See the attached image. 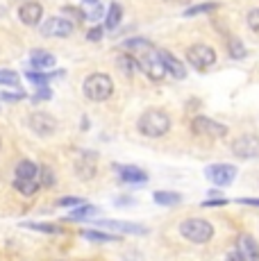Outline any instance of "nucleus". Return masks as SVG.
<instances>
[{"mask_svg":"<svg viewBox=\"0 0 259 261\" xmlns=\"http://www.w3.org/2000/svg\"><path fill=\"white\" fill-rule=\"evenodd\" d=\"M137 129L148 139H159L171 129V116L162 109H146L137 120Z\"/></svg>","mask_w":259,"mask_h":261,"instance_id":"obj_1","label":"nucleus"},{"mask_svg":"<svg viewBox=\"0 0 259 261\" xmlns=\"http://www.w3.org/2000/svg\"><path fill=\"white\" fill-rule=\"evenodd\" d=\"M82 93L91 102H105L114 93V80L107 73H91L82 84Z\"/></svg>","mask_w":259,"mask_h":261,"instance_id":"obj_2","label":"nucleus"},{"mask_svg":"<svg viewBox=\"0 0 259 261\" xmlns=\"http://www.w3.org/2000/svg\"><path fill=\"white\" fill-rule=\"evenodd\" d=\"M180 234L191 243H207L214 239V225L205 218H187L180 223Z\"/></svg>","mask_w":259,"mask_h":261,"instance_id":"obj_3","label":"nucleus"},{"mask_svg":"<svg viewBox=\"0 0 259 261\" xmlns=\"http://www.w3.org/2000/svg\"><path fill=\"white\" fill-rule=\"evenodd\" d=\"M187 62L198 71H205V68L216 64V50L207 43H193L187 48Z\"/></svg>","mask_w":259,"mask_h":261,"instance_id":"obj_4","label":"nucleus"},{"mask_svg":"<svg viewBox=\"0 0 259 261\" xmlns=\"http://www.w3.org/2000/svg\"><path fill=\"white\" fill-rule=\"evenodd\" d=\"M191 132L198 137H207V139H225L227 137V127L223 123L207 116H196L191 120Z\"/></svg>","mask_w":259,"mask_h":261,"instance_id":"obj_5","label":"nucleus"},{"mask_svg":"<svg viewBox=\"0 0 259 261\" xmlns=\"http://www.w3.org/2000/svg\"><path fill=\"white\" fill-rule=\"evenodd\" d=\"M232 154L237 159H259V137L243 134L232 141Z\"/></svg>","mask_w":259,"mask_h":261,"instance_id":"obj_6","label":"nucleus"},{"mask_svg":"<svg viewBox=\"0 0 259 261\" xmlns=\"http://www.w3.org/2000/svg\"><path fill=\"white\" fill-rule=\"evenodd\" d=\"M205 177L216 187H230L237 177V166L232 164H212L205 168Z\"/></svg>","mask_w":259,"mask_h":261,"instance_id":"obj_7","label":"nucleus"},{"mask_svg":"<svg viewBox=\"0 0 259 261\" xmlns=\"http://www.w3.org/2000/svg\"><path fill=\"white\" fill-rule=\"evenodd\" d=\"M28 123H30V129H32L37 137H53L55 132H57V120H55L50 114H46V112H34V114H30V118H28Z\"/></svg>","mask_w":259,"mask_h":261,"instance_id":"obj_8","label":"nucleus"},{"mask_svg":"<svg viewBox=\"0 0 259 261\" xmlns=\"http://www.w3.org/2000/svg\"><path fill=\"white\" fill-rule=\"evenodd\" d=\"M73 30H75L73 21H68V18H62V16H53V18H48V21L41 25V34H43V37H55V39L71 37Z\"/></svg>","mask_w":259,"mask_h":261,"instance_id":"obj_9","label":"nucleus"},{"mask_svg":"<svg viewBox=\"0 0 259 261\" xmlns=\"http://www.w3.org/2000/svg\"><path fill=\"white\" fill-rule=\"evenodd\" d=\"M141 71L148 75L150 80H155V82H159V80L166 75V66H164L162 57H159L157 50H148V53H143L141 57Z\"/></svg>","mask_w":259,"mask_h":261,"instance_id":"obj_10","label":"nucleus"},{"mask_svg":"<svg viewBox=\"0 0 259 261\" xmlns=\"http://www.w3.org/2000/svg\"><path fill=\"white\" fill-rule=\"evenodd\" d=\"M98 227L107 229V232L134 234V237H143V234H148V227H146V225L127 223V220H98Z\"/></svg>","mask_w":259,"mask_h":261,"instance_id":"obj_11","label":"nucleus"},{"mask_svg":"<svg viewBox=\"0 0 259 261\" xmlns=\"http://www.w3.org/2000/svg\"><path fill=\"white\" fill-rule=\"evenodd\" d=\"M41 18H43V7H41V3H37V0H25V3L18 7V21L23 25H28V28L39 25Z\"/></svg>","mask_w":259,"mask_h":261,"instance_id":"obj_12","label":"nucleus"},{"mask_svg":"<svg viewBox=\"0 0 259 261\" xmlns=\"http://www.w3.org/2000/svg\"><path fill=\"white\" fill-rule=\"evenodd\" d=\"M75 175L82 179V182H89V179L96 177V154L93 152L80 154L75 159Z\"/></svg>","mask_w":259,"mask_h":261,"instance_id":"obj_13","label":"nucleus"},{"mask_svg":"<svg viewBox=\"0 0 259 261\" xmlns=\"http://www.w3.org/2000/svg\"><path fill=\"white\" fill-rule=\"evenodd\" d=\"M237 250L246 261H259V243L250 234H239L237 239Z\"/></svg>","mask_w":259,"mask_h":261,"instance_id":"obj_14","label":"nucleus"},{"mask_svg":"<svg viewBox=\"0 0 259 261\" xmlns=\"http://www.w3.org/2000/svg\"><path fill=\"white\" fill-rule=\"evenodd\" d=\"M157 53H159V57H162L164 66H166V73H171L175 80H184V77H187V68H184V64L175 57V55L168 53V50H157Z\"/></svg>","mask_w":259,"mask_h":261,"instance_id":"obj_15","label":"nucleus"},{"mask_svg":"<svg viewBox=\"0 0 259 261\" xmlns=\"http://www.w3.org/2000/svg\"><path fill=\"white\" fill-rule=\"evenodd\" d=\"M30 62H32L34 71H46V68L55 66V55L43 48H34L32 53H30Z\"/></svg>","mask_w":259,"mask_h":261,"instance_id":"obj_16","label":"nucleus"},{"mask_svg":"<svg viewBox=\"0 0 259 261\" xmlns=\"http://www.w3.org/2000/svg\"><path fill=\"white\" fill-rule=\"evenodd\" d=\"M116 170L125 184H146L148 182L146 170H141L137 166H116Z\"/></svg>","mask_w":259,"mask_h":261,"instance_id":"obj_17","label":"nucleus"},{"mask_svg":"<svg viewBox=\"0 0 259 261\" xmlns=\"http://www.w3.org/2000/svg\"><path fill=\"white\" fill-rule=\"evenodd\" d=\"M39 170H41V166H37L34 162H30V159H21V162L16 164V177L39 179Z\"/></svg>","mask_w":259,"mask_h":261,"instance_id":"obj_18","label":"nucleus"},{"mask_svg":"<svg viewBox=\"0 0 259 261\" xmlns=\"http://www.w3.org/2000/svg\"><path fill=\"white\" fill-rule=\"evenodd\" d=\"M152 200L162 207H175V204L182 202V195L175 193V191H155L152 193Z\"/></svg>","mask_w":259,"mask_h":261,"instance_id":"obj_19","label":"nucleus"},{"mask_svg":"<svg viewBox=\"0 0 259 261\" xmlns=\"http://www.w3.org/2000/svg\"><path fill=\"white\" fill-rule=\"evenodd\" d=\"M64 71H57V73H46V71H28L25 77L30 82L34 84V87H48V82H50L53 77H62Z\"/></svg>","mask_w":259,"mask_h":261,"instance_id":"obj_20","label":"nucleus"},{"mask_svg":"<svg viewBox=\"0 0 259 261\" xmlns=\"http://www.w3.org/2000/svg\"><path fill=\"white\" fill-rule=\"evenodd\" d=\"M14 187H16V191H18L21 195H25V198H32V195L39 191V187H41V182H39V179L16 177V179H14Z\"/></svg>","mask_w":259,"mask_h":261,"instance_id":"obj_21","label":"nucleus"},{"mask_svg":"<svg viewBox=\"0 0 259 261\" xmlns=\"http://www.w3.org/2000/svg\"><path fill=\"white\" fill-rule=\"evenodd\" d=\"M121 18H123V7L118 3H112V5H109V9H107L105 28H107V30H116L118 23H121Z\"/></svg>","mask_w":259,"mask_h":261,"instance_id":"obj_22","label":"nucleus"},{"mask_svg":"<svg viewBox=\"0 0 259 261\" xmlns=\"http://www.w3.org/2000/svg\"><path fill=\"white\" fill-rule=\"evenodd\" d=\"M116 66L121 68V73H125V75H134L137 71H141V64H139L132 55H121V57L116 59Z\"/></svg>","mask_w":259,"mask_h":261,"instance_id":"obj_23","label":"nucleus"},{"mask_svg":"<svg viewBox=\"0 0 259 261\" xmlns=\"http://www.w3.org/2000/svg\"><path fill=\"white\" fill-rule=\"evenodd\" d=\"M82 237L87 241H93V243H116L121 241L116 234H107V232H98V229H84Z\"/></svg>","mask_w":259,"mask_h":261,"instance_id":"obj_24","label":"nucleus"},{"mask_svg":"<svg viewBox=\"0 0 259 261\" xmlns=\"http://www.w3.org/2000/svg\"><path fill=\"white\" fill-rule=\"evenodd\" d=\"M100 209L93 207V204H80L77 209H73L71 214L66 216V220H87V218H93Z\"/></svg>","mask_w":259,"mask_h":261,"instance_id":"obj_25","label":"nucleus"},{"mask_svg":"<svg viewBox=\"0 0 259 261\" xmlns=\"http://www.w3.org/2000/svg\"><path fill=\"white\" fill-rule=\"evenodd\" d=\"M216 9H221V3H200V5L189 7L187 12H184V16L191 18V16H200V14H212V12H216Z\"/></svg>","mask_w":259,"mask_h":261,"instance_id":"obj_26","label":"nucleus"},{"mask_svg":"<svg viewBox=\"0 0 259 261\" xmlns=\"http://www.w3.org/2000/svg\"><path fill=\"white\" fill-rule=\"evenodd\" d=\"M123 48L132 50V53H148V50H152V43L148 41V39H143V37H134V39L123 41Z\"/></svg>","mask_w":259,"mask_h":261,"instance_id":"obj_27","label":"nucleus"},{"mask_svg":"<svg viewBox=\"0 0 259 261\" xmlns=\"http://www.w3.org/2000/svg\"><path fill=\"white\" fill-rule=\"evenodd\" d=\"M21 227L25 229H34V232H41V234H59L62 227L53 223H21Z\"/></svg>","mask_w":259,"mask_h":261,"instance_id":"obj_28","label":"nucleus"},{"mask_svg":"<svg viewBox=\"0 0 259 261\" xmlns=\"http://www.w3.org/2000/svg\"><path fill=\"white\" fill-rule=\"evenodd\" d=\"M246 55H248V50H246V46H243V41H241V39H237V37H232L230 39V57L243 59Z\"/></svg>","mask_w":259,"mask_h":261,"instance_id":"obj_29","label":"nucleus"},{"mask_svg":"<svg viewBox=\"0 0 259 261\" xmlns=\"http://www.w3.org/2000/svg\"><path fill=\"white\" fill-rule=\"evenodd\" d=\"M18 82H21L18 73L7 71V68H5V71H0V87H14V89H16Z\"/></svg>","mask_w":259,"mask_h":261,"instance_id":"obj_30","label":"nucleus"},{"mask_svg":"<svg viewBox=\"0 0 259 261\" xmlns=\"http://www.w3.org/2000/svg\"><path fill=\"white\" fill-rule=\"evenodd\" d=\"M39 182H41V187H46V189H50L55 187V170L50 166H41V170H39Z\"/></svg>","mask_w":259,"mask_h":261,"instance_id":"obj_31","label":"nucleus"},{"mask_svg":"<svg viewBox=\"0 0 259 261\" xmlns=\"http://www.w3.org/2000/svg\"><path fill=\"white\" fill-rule=\"evenodd\" d=\"M246 23H248V28H250L252 32H259V7H255V9H250V12H248Z\"/></svg>","mask_w":259,"mask_h":261,"instance_id":"obj_32","label":"nucleus"},{"mask_svg":"<svg viewBox=\"0 0 259 261\" xmlns=\"http://www.w3.org/2000/svg\"><path fill=\"white\" fill-rule=\"evenodd\" d=\"M227 200L223 198V195H216V198H207L202 200V207H225Z\"/></svg>","mask_w":259,"mask_h":261,"instance_id":"obj_33","label":"nucleus"},{"mask_svg":"<svg viewBox=\"0 0 259 261\" xmlns=\"http://www.w3.org/2000/svg\"><path fill=\"white\" fill-rule=\"evenodd\" d=\"M105 34V28H100V25H96V28H91L87 32V41H100Z\"/></svg>","mask_w":259,"mask_h":261,"instance_id":"obj_34","label":"nucleus"},{"mask_svg":"<svg viewBox=\"0 0 259 261\" xmlns=\"http://www.w3.org/2000/svg\"><path fill=\"white\" fill-rule=\"evenodd\" d=\"M53 98V91H50V89H48V87H39V93L37 95H34V102H39V100H50Z\"/></svg>","mask_w":259,"mask_h":261,"instance_id":"obj_35","label":"nucleus"},{"mask_svg":"<svg viewBox=\"0 0 259 261\" xmlns=\"http://www.w3.org/2000/svg\"><path fill=\"white\" fill-rule=\"evenodd\" d=\"M102 16H105V9L100 7V5H96V7H93L91 12L87 14V18H89V21H100Z\"/></svg>","mask_w":259,"mask_h":261,"instance_id":"obj_36","label":"nucleus"},{"mask_svg":"<svg viewBox=\"0 0 259 261\" xmlns=\"http://www.w3.org/2000/svg\"><path fill=\"white\" fill-rule=\"evenodd\" d=\"M80 204H82L80 198H62L59 200V207H80Z\"/></svg>","mask_w":259,"mask_h":261,"instance_id":"obj_37","label":"nucleus"},{"mask_svg":"<svg viewBox=\"0 0 259 261\" xmlns=\"http://www.w3.org/2000/svg\"><path fill=\"white\" fill-rule=\"evenodd\" d=\"M0 98H3V100H9V102H14V100H23V98H25V93H23V91H16V93H0Z\"/></svg>","mask_w":259,"mask_h":261,"instance_id":"obj_38","label":"nucleus"},{"mask_svg":"<svg viewBox=\"0 0 259 261\" xmlns=\"http://www.w3.org/2000/svg\"><path fill=\"white\" fill-rule=\"evenodd\" d=\"M225 261H246V259L241 257V252H239V250H232V252L227 254V259H225Z\"/></svg>","mask_w":259,"mask_h":261,"instance_id":"obj_39","label":"nucleus"},{"mask_svg":"<svg viewBox=\"0 0 259 261\" xmlns=\"http://www.w3.org/2000/svg\"><path fill=\"white\" fill-rule=\"evenodd\" d=\"M241 204H250V207H259V198H241Z\"/></svg>","mask_w":259,"mask_h":261,"instance_id":"obj_40","label":"nucleus"},{"mask_svg":"<svg viewBox=\"0 0 259 261\" xmlns=\"http://www.w3.org/2000/svg\"><path fill=\"white\" fill-rule=\"evenodd\" d=\"M132 202H134V200H130V198H125V200H116L118 207H123V204H132Z\"/></svg>","mask_w":259,"mask_h":261,"instance_id":"obj_41","label":"nucleus"},{"mask_svg":"<svg viewBox=\"0 0 259 261\" xmlns=\"http://www.w3.org/2000/svg\"><path fill=\"white\" fill-rule=\"evenodd\" d=\"M5 12H7V9H5V7H3V5H0V18H3V16H5Z\"/></svg>","mask_w":259,"mask_h":261,"instance_id":"obj_42","label":"nucleus"},{"mask_svg":"<svg viewBox=\"0 0 259 261\" xmlns=\"http://www.w3.org/2000/svg\"><path fill=\"white\" fill-rule=\"evenodd\" d=\"M84 3H89V5H98V0H84Z\"/></svg>","mask_w":259,"mask_h":261,"instance_id":"obj_43","label":"nucleus"},{"mask_svg":"<svg viewBox=\"0 0 259 261\" xmlns=\"http://www.w3.org/2000/svg\"><path fill=\"white\" fill-rule=\"evenodd\" d=\"M0 148H3V139H0Z\"/></svg>","mask_w":259,"mask_h":261,"instance_id":"obj_44","label":"nucleus"}]
</instances>
